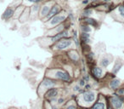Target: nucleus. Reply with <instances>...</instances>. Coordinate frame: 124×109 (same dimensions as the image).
<instances>
[{
    "label": "nucleus",
    "instance_id": "obj_1",
    "mask_svg": "<svg viewBox=\"0 0 124 109\" xmlns=\"http://www.w3.org/2000/svg\"><path fill=\"white\" fill-rule=\"evenodd\" d=\"M71 45V40L70 39H60L55 45V48L57 50H65L67 49Z\"/></svg>",
    "mask_w": 124,
    "mask_h": 109
},
{
    "label": "nucleus",
    "instance_id": "obj_2",
    "mask_svg": "<svg viewBox=\"0 0 124 109\" xmlns=\"http://www.w3.org/2000/svg\"><path fill=\"white\" fill-rule=\"evenodd\" d=\"M55 78H59V79H61V80H64V81H70L71 80V76L68 74L67 73L64 71H61V70H58V71L55 72V74H54Z\"/></svg>",
    "mask_w": 124,
    "mask_h": 109
},
{
    "label": "nucleus",
    "instance_id": "obj_3",
    "mask_svg": "<svg viewBox=\"0 0 124 109\" xmlns=\"http://www.w3.org/2000/svg\"><path fill=\"white\" fill-rule=\"evenodd\" d=\"M83 100H84V101L88 102V103H91V102H93V101H94L95 94L93 93V92H92V91H87V92H85V93L83 94Z\"/></svg>",
    "mask_w": 124,
    "mask_h": 109
},
{
    "label": "nucleus",
    "instance_id": "obj_4",
    "mask_svg": "<svg viewBox=\"0 0 124 109\" xmlns=\"http://www.w3.org/2000/svg\"><path fill=\"white\" fill-rule=\"evenodd\" d=\"M66 20V16H54L50 21V26H56Z\"/></svg>",
    "mask_w": 124,
    "mask_h": 109
},
{
    "label": "nucleus",
    "instance_id": "obj_5",
    "mask_svg": "<svg viewBox=\"0 0 124 109\" xmlns=\"http://www.w3.org/2000/svg\"><path fill=\"white\" fill-rule=\"evenodd\" d=\"M110 101H111V104H112V106H113L115 109H119V108H121V107H122V101L121 100L119 97L114 96V97H112V98L110 99Z\"/></svg>",
    "mask_w": 124,
    "mask_h": 109
},
{
    "label": "nucleus",
    "instance_id": "obj_6",
    "mask_svg": "<svg viewBox=\"0 0 124 109\" xmlns=\"http://www.w3.org/2000/svg\"><path fill=\"white\" fill-rule=\"evenodd\" d=\"M60 6H58V5L53 6V7H52V9L49 10V12H48V16H47V19H50L52 16H54L55 15L58 14V13L60 12Z\"/></svg>",
    "mask_w": 124,
    "mask_h": 109
},
{
    "label": "nucleus",
    "instance_id": "obj_7",
    "mask_svg": "<svg viewBox=\"0 0 124 109\" xmlns=\"http://www.w3.org/2000/svg\"><path fill=\"white\" fill-rule=\"evenodd\" d=\"M67 36H68V32L64 31V32H62V33H58V34H55V36H54L53 38H51V40H52V42H56V41H59V40L62 39L63 38L67 37Z\"/></svg>",
    "mask_w": 124,
    "mask_h": 109
},
{
    "label": "nucleus",
    "instance_id": "obj_8",
    "mask_svg": "<svg viewBox=\"0 0 124 109\" xmlns=\"http://www.w3.org/2000/svg\"><path fill=\"white\" fill-rule=\"evenodd\" d=\"M57 94H58V90H57V89H55V88H52V89H49V90L46 92L45 95H46V97L51 98V97L56 96Z\"/></svg>",
    "mask_w": 124,
    "mask_h": 109
},
{
    "label": "nucleus",
    "instance_id": "obj_9",
    "mask_svg": "<svg viewBox=\"0 0 124 109\" xmlns=\"http://www.w3.org/2000/svg\"><path fill=\"white\" fill-rule=\"evenodd\" d=\"M13 15H14V9H11V8H8L3 15V17L4 19H9L10 17H12Z\"/></svg>",
    "mask_w": 124,
    "mask_h": 109
},
{
    "label": "nucleus",
    "instance_id": "obj_10",
    "mask_svg": "<svg viewBox=\"0 0 124 109\" xmlns=\"http://www.w3.org/2000/svg\"><path fill=\"white\" fill-rule=\"evenodd\" d=\"M43 84L47 88H50V87H53L55 85V82H54L53 80L49 79V78H46V79L43 80Z\"/></svg>",
    "mask_w": 124,
    "mask_h": 109
},
{
    "label": "nucleus",
    "instance_id": "obj_11",
    "mask_svg": "<svg viewBox=\"0 0 124 109\" xmlns=\"http://www.w3.org/2000/svg\"><path fill=\"white\" fill-rule=\"evenodd\" d=\"M120 84H121L120 80L117 79V78H115V79H113L110 83V88H111V89H113V90H116V89H117L119 87Z\"/></svg>",
    "mask_w": 124,
    "mask_h": 109
},
{
    "label": "nucleus",
    "instance_id": "obj_12",
    "mask_svg": "<svg viewBox=\"0 0 124 109\" xmlns=\"http://www.w3.org/2000/svg\"><path fill=\"white\" fill-rule=\"evenodd\" d=\"M48 12H49V7L47 5L43 6V7L42 8L41 11H40V16H41V17H45V16H48Z\"/></svg>",
    "mask_w": 124,
    "mask_h": 109
},
{
    "label": "nucleus",
    "instance_id": "obj_13",
    "mask_svg": "<svg viewBox=\"0 0 124 109\" xmlns=\"http://www.w3.org/2000/svg\"><path fill=\"white\" fill-rule=\"evenodd\" d=\"M102 73H103V71H102V69L100 67H94L93 69V74L94 75L96 78H100V77L102 76Z\"/></svg>",
    "mask_w": 124,
    "mask_h": 109
},
{
    "label": "nucleus",
    "instance_id": "obj_14",
    "mask_svg": "<svg viewBox=\"0 0 124 109\" xmlns=\"http://www.w3.org/2000/svg\"><path fill=\"white\" fill-rule=\"evenodd\" d=\"M81 38H82V40H83L84 43H89V41H90V35L88 34V33H82V36H81Z\"/></svg>",
    "mask_w": 124,
    "mask_h": 109
},
{
    "label": "nucleus",
    "instance_id": "obj_15",
    "mask_svg": "<svg viewBox=\"0 0 124 109\" xmlns=\"http://www.w3.org/2000/svg\"><path fill=\"white\" fill-rule=\"evenodd\" d=\"M92 109H105V104L101 103V102H96L93 106Z\"/></svg>",
    "mask_w": 124,
    "mask_h": 109
},
{
    "label": "nucleus",
    "instance_id": "obj_16",
    "mask_svg": "<svg viewBox=\"0 0 124 109\" xmlns=\"http://www.w3.org/2000/svg\"><path fill=\"white\" fill-rule=\"evenodd\" d=\"M110 60L108 59V58L105 57L103 58V59L101 60V62H100V64H101V66L103 67H108V65L110 64Z\"/></svg>",
    "mask_w": 124,
    "mask_h": 109
},
{
    "label": "nucleus",
    "instance_id": "obj_17",
    "mask_svg": "<svg viewBox=\"0 0 124 109\" xmlns=\"http://www.w3.org/2000/svg\"><path fill=\"white\" fill-rule=\"evenodd\" d=\"M69 55H70V57H71L73 61H78V58H79V56H78V54L77 53V52H75V51H71Z\"/></svg>",
    "mask_w": 124,
    "mask_h": 109
},
{
    "label": "nucleus",
    "instance_id": "obj_18",
    "mask_svg": "<svg viewBox=\"0 0 124 109\" xmlns=\"http://www.w3.org/2000/svg\"><path fill=\"white\" fill-rule=\"evenodd\" d=\"M121 67H122V64H121V63H116V66L114 67L113 73H117L119 72V70L121 69Z\"/></svg>",
    "mask_w": 124,
    "mask_h": 109
},
{
    "label": "nucleus",
    "instance_id": "obj_19",
    "mask_svg": "<svg viewBox=\"0 0 124 109\" xmlns=\"http://www.w3.org/2000/svg\"><path fill=\"white\" fill-rule=\"evenodd\" d=\"M82 31H83V33H89L90 32H91V28H90L89 26H82Z\"/></svg>",
    "mask_w": 124,
    "mask_h": 109
},
{
    "label": "nucleus",
    "instance_id": "obj_20",
    "mask_svg": "<svg viewBox=\"0 0 124 109\" xmlns=\"http://www.w3.org/2000/svg\"><path fill=\"white\" fill-rule=\"evenodd\" d=\"M118 13L122 18H124V5L119 6L118 8Z\"/></svg>",
    "mask_w": 124,
    "mask_h": 109
},
{
    "label": "nucleus",
    "instance_id": "obj_21",
    "mask_svg": "<svg viewBox=\"0 0 124 109\" xmlns=\"http://www.w3.org/2000/svg\"><path fill=\"white\" fill-rule=\"evenodd\" d=\"M86 21L88 22V24L93 25V26H96V24H97L96 21H95L94 19H91V18H88V19L86 20Z\"/></svg>",
    "mask_w": 124,
    "mask_h": 109
},
{
    "label": "nucleus",
    "instance_id": "obj_22",
    "mask_svg": "<svg viewBox=\"0 0 124 109\" xmlns=\"http://www.w3.org/2000/svg\"><path fill=\"white\" fill-rule=\"evenodd\" d=\"M73 40H74L75 43H76V46L77 47H79V41H78V38H77V33L74 34V38H73Z\"/></svg>",
    "mask_w": 124,
    "mask_h": 109
},
{
    "label": "nucleus",
    "instance_id": "obj_23",
    "mask_svg": "<svg viewBox=\"0 0 124 109\" xmlns=\"http://www.w3.org/2000/svg\"><path fill=\"white\" fill-rule=\"evenodd\" d=\"M80 85H81V86H85V80L84 79L80 80Z\"/></svg>",
    "mask_w": 124,
    "mask_h": 109
},
{
    "label": "nucleus",
    "instance_id": "obj_24",
    "mask_svg": "<svg viewBox=\"0 0 124 109\" xmlns=\"http://www.w3.org/2000/svg\"><path fill=\"white\" fill-rule=\"evenodd\" d=\"M91 13H92V11H91V10H89V9H88V10L85 11V12L83 13V15H86V16H89V15L91 14Z\"/></svg>",
    "mask_w": 124,
    "mask_h": 109
},
{
    "label": "nucleus",
    "instance_id": "obj_25",
    "mask_svg": "<svg viewBox=\"0 0 124 109\" xmlns=\"http://www.w3.org/2000/svg\"><path fill=\"white\" fill-rule=\"evenodd\" d=\"M66 109H77V108H76V107H75V106L71 105V106H69V107H66Z\"/></svg>",
    "mask_w": 124,
    "mask_h": 109
},
{
    "label": "nucleus",
    "instance_id": "obj_26",
    "mask_svg": "<svg viewBox=\"0 0 124 109\" xmlns=\"http://www.w3.org/2000/svg\"><path fill=\"white\" fill-rule=\"evenodd\" d=\"M118 93L121 94V95H124V89H121V90H119Z\"/></svg>",
    "mask_w": 124,
    "mask_h": 109
},
{
    "label": "nucleus",
    "instance_id": "obj_27",
    "mask_svg": "<svg viewBox=\"0 0 124 109\" xmlns=\"http://www.w3.org/2000/svg\"><path fill=\"white\" fill-rule=\"evenodd\" d=\"M29 2H31V3H38V2H40L41 0H28Z\"/></svg>",
    "mask_w": 124,
    "mask_h": 109
},
{
    "label": "nucleus",
    "instance_id": "obj_28",
    "mask_svg": "<svg viewBox=\"0 0 124 109\" xmlns=\"http://www.w3.org/2000/svg\"><path fill=\"white\" fill-rule=\"evenodd\" d=\"M74 90H75V91H78V90H79V86H75L74 87Z\"/></svg>",
    "mask_w": 124,
    "mask_h": 109
},
{
    "label": "nucleus",
    "instance_id": "obj_29",
    "mask_svg": "<svg viewBox=\"0 0 124 109\" xmlns=\"http://www.w3.org/2000/svg\"><path fill=\"white\" fill-rule=\"evenodd\" d=\"M85 88H86L87 90H88V89H90V85L89 84H87L86 86H85Z\"/></svg>",
    "mask_w": 124,
    "mask_h": 109
},
{
    "label": "nucleus",
    "instance_id": "obj_30",
    "mask_svg": "<svg viewBox=\"0 0 124 109\" xmlns=\"http://www.w3.org/2000/svg\"><path fill=\"white\" fill-rule=\"evenodd\" d=\"M83 4H88V0H85V1H83Z\"/></svg>",
    "mask_w": 124,
    "mask_h": 109
},
{
    "label": "nucleus",
    "instance_id": "obj_31",
    "mask_svg": "<svg viewBox=\"0 0 124 109\" xmlns=\"http://www.w3.org/2000/svg\"><path fill=\"white\" fill-rule=\"evenodd\" d=\"M62 101H63V99H60V100H59V103H61Z\"/></svg>",
    "mask_w": 124,
    "mask_h": 109
},
{
    "label": "nucleus",
    "instance_id": "obj_32",
    "mask_svg": "<svg viewBox=\"0 0 124 109\" xmlns=\"http://www.w3.org/2000/svg\"><path fill=\"white\" fill-rule=\"evenodd\" d=\"M108 109H113V108H112L111 107H108Z\"/></svg>",
    "mask_w": 124,
    "mask_h": 109
},
{
    "label": "nucleus",
    "instance_id": "obj_33",
    "mask_svg": "<svg viewBox=\"0 0 124 109\" xmlns=\"http://www.w3.org/2000/svg\"><path fill=\"white\" fill-rule=\"evenodd\" d=\"M104 1H105V2H107V1H110V0H104Z\"/></svg>",
    "mask_w": 124,
    "mask_h": 109
},
{
    "label": "nucleus",
    "instance_id": "obj_34",
    "mask_svg": "<svg viewBox=\"0 0 124 109\" xmlns=\"http://www.w3.org/2000/svg\"><path fill=\"white\" fill-rule=\"evenodd\" d=\"M53 109H57V108H55V107H54V108Z\"/></svg>",
    "mask_w": 124,
    "mask_h": 109
}]
</instances>
